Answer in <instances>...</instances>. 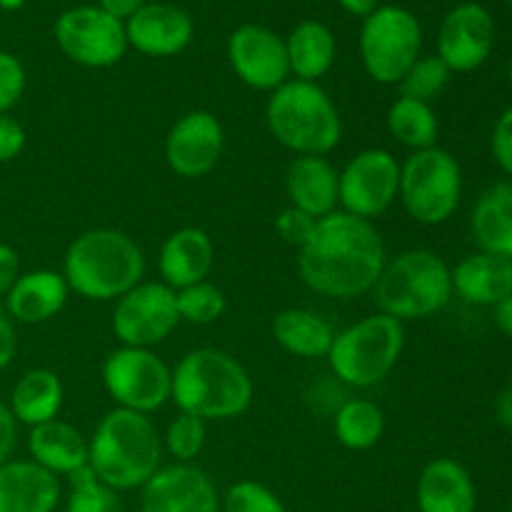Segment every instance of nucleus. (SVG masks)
Wrapping results in <instances>:
<instances>
[{"mask_svg": "<svg viewBox=\"0 0 512 512\" xmlns=\"http://www.w3.org/2000/svg\"><path fill=\"white\" fill-rule=\"evenodd\" d=\"M385 243L370 220L335 210L315 223L300 248L298 270L313 293L353 300L373 293L385 268Z\"/></svg>", "mask_w": 512, "mask_h": 512, "instance_id": "f257e3e1", "label": "nucleus"}, {"mask_svg": "<svg viewBox=\"0 0 512 512\" xmlns=\"http://www.w3.org/2000/svg\"><path fill=\"white\" fill-rule=\"evenodd\" d=\"M163 438L150 415L115 408L88 440V468L115 493L140 490L163 465Z\"/></svg>", "mask_w": 512, "mask_h": 512, "instance_id": "f03ea898", "label": "nucleus"}, {"mask_svg": "<svg viewBox=\"0 0 512 512\" xmlns=\"http://www.w3.org/2000/svg\"><path fill=\"white\" fill-rule=\"evenodd\" d=\"M145 253L128 233L90 228L65 250L63 278L70 293L85 300H118L143 283Z\"/></svg>", "mask_w": 512, "mask_h": 512, "instance_id": "7ed1b4c3", "label": "nucleus"}, {"mask_svg": "<svg viewBox=\"0 0 512 512\" xmlns=\"http://www.w3.org/2000/svg\"><path fill=\"white\" fill-rule=\"evenodd\" d=\"M253 378L218 348H195L173 368L170 400L200 420H233L253 405Z\"/></svg>", "mask_w": 512, "mask_h": 512, "instance_id": "20e7f679", "label": "nucleus"}, {"mask_svg": "<svg viewBox=\"0 0 512 512\" xmlns=\"http://www.w3.org/2000/svg\"><path fill=\"white\" fill-rule=\"evenodd\" d=\"M270 135L295 155H328L343 138V120L333 98L308 80H288L265 105Z\"/></svg>", "mask_w": 512, "mask_h": 512, "instance_id": "39448f33", "label": "nucleus"}, {"mask_svg": "<svg viewBox=\"0 0 512 512\" xmlns=\"http://www.w3.org/2000/svg\"><path fill=\"white\" fill-rule=\"evenodd\" d=\"M373 295L380 313L400 323L433 318L453 300V270L433 250H405L385 260Z\"/></svg>", "mask_w": 512, "mask_h": 512, "instance_id": "423d86ee", "label": "nucleus"}, {"mask_svg": "<svg viewBox=\"0 0 512 512\" xmlns=\"http://www.w3.org/2000/svg\"><path fill=\"white\" fill-rule=\"evenodd\" d=\"M403 348L405 325L390 315L375 313L335 333L325 358L340 383L373 388L398 365Z\"/></svg>", "mask_w": 512, "mask_h": 512, "instance_id": "0eeeda50", "label": "nucleus"}, {"mask_svg": "<svg viewBox=\"0 0 512 512\" xmlns=\"http://www.w3.org/2000/svg\"><path fill=\"white\" fill-rule=\"evenodd\" d=\"M398 198L415 223H448L463 200V168L458 158L438 145L410 153L400 163Z\"/></svg>", "mask_w": 512, "mask_h": 512, "instance_id": "6e6552de", "label": "nucleus"}, {"mask_svg": "<svg viewBox=\"0 0 512 512\" xmlns=\"http://www.w3.org/2000/svg\"><path fill=\"white\" fill-rule=\"evenodd\" d=\"M423 48V28L415 13L400 5H383L365 18L360 30V58L375 83L398 85Z\"/></svg>", "mask_w": 512, "mask_h": 512, "instance_id": "1a4fd4ad", "label": "nucleus"}, {"mask_svg": "<svg viewBox=\"0 0 512 512\" xmlns=\"http://www.w3.org/2000/svg\"><path fill=\"white\" fill-rule=\"evenodd\" d=\"M103 385L115 405L123 410L150 415L170 400L173 370L158 353L148 348H125L105 358Z\"/></svg>", "mask_w": 512, "mask_h": 512, "instance_id": "9d476101", "label": "nucleus"}, {"mask_svg": "<svg viewBox=\"0 0 512 512\" xmlns=\"http://www.w3.org/2000/svg\"><path fill=\"white\" fill-rule=\"evenodd\" d=\"M53 35L58 48L83 68H110L120 63L128 50L123 20L93 5L65 10L55 20Z\"/></svg>", "mask_w": 512, "mask_h": 512, "instance_id": "9b49d317", "label": "nucleus"}, {"mask_svg": "<svg viewBox=\"0 0 512 512\" xmlns=\"http://www.w3.org/2000/svg\"><path fill=\"white\" fill-rule=\"evenodd\" d=\"M180 323L175 290L165 283H140L115 300L113 333L125 348H153Z\"/></svg>", "mask_w": 512, "mask_h": 512, "instance_id": "f8f14e48", "label": "nucleus"}, {"mask_svg": "<svg viewBox=\"0 0 512 512\" xmlns=\"http://www.w3.org/2000/svg\"><path fill=\"white\" fill-rule=\"evenodd\" d=\"M400 163L390 150L368 148L340 170V205L343 213L373 223L398 198Z\"/></svg>", "mask_w": 512, "mask_h": 512, "instance_id": "ddd939ff", "label": "nucleus"}, {"mask_svg": "<svg viewBox=\"0 0 512 512\" xmlns=\"http://www.w3.org/2000/svg\"><path fill=\"white\" fill-rule=\"evenodd\" d=\"M228 60L233 73L255 90L273 93L290 78L285 40L265 25L235 28L228 38Z\"/></svg>", "mask_w": 512, "mask_h": 512, "instance_id": "4468645a", "label": "nucleus"}, {"mask_svg": "<svg viewBox=\"0 0 512 512\" xmlns=\"http://www.w3.org/2000/svg\"><path fill=\"white\" fill-rule=\"evenodd\" d=\"M225 130L210 110H190L175 120L165 138V163L175 175L195 180L215 170L223 158Z\"/></svg>", "mask_w": 512, "mask_h": 512, "instance_id": "2eb2a0df", "label": "nucleus"}, {"mask_svg": "<svg viewBox=\"0 0 512 512\" xmlns=\"http://www.w3.org/2000/svg\"><path fill=\"white\" fill-rule=\"evenodd\" d=\"M495 20L480 3H463L445 15L438 33V58L450 73H473L490 58Z\"/></svg>", "mask_w": 512, "mask_h": 512, "instance_id": "dca6fc26", "label": "nucleus"}, {"mask_svg": "<svg viewBox=\"0 0 512 512\" xmlns=\"http://www.w3.org/2000/svg\"><path fill=\"white\" fill-rule=\"evenodd\" d=\"M140 512H220V495L198 465L175 463L140 488Z\"/></svg>", "mask_w": 512, "mask_h": 512, "instance_id": "f3484780", "label": "nucleus"}, {"mask_svg": "<svg viewBox=\"0 0 512 512\" xmlns=\"http://www.w3.org/2000/svg\"><path fill=\"white\" fill-rule=\"evenodd\" d=\"M193 18L170 3H145L133 18L125 20L128 48L148 58H173L193 40Z\"/></svg>", "mask_w": 512, "mask_h": 512, "instance_id": "a211bd4d", "label": "nucleus"}, {"mask_svg": "<svg viewBox=\"0 0 512 512\" xmlns=\"http://www.w3.org/2000/svg\"><path fill=\"white\" fill-rule=\"evenodd\" d=\"M415 503L420 512H475L478 488L463 463L455 458H433L420 470Z\"/></svg>", "mask_w": 512, "mask_h": 512, "instance_id": "6ab92c4d", "label": "nucleus"}, {"mask_svg": "<svg viewBox=\"0 0 512 512\" xmlns=\"http://www.w3.org/2000/svg\"><path fill=\"white\" fill-rule=\"evenodd\" d=\"M290 205L315 220L335 213L340 205V170L325 155H298L285 175Z\"/></svg>", "mask_w": 512, "mask_h": 512, "instance_id": "aec40b11", "label": "nucleus"}, {"mask_svg": "<svg viewBox=\"0 0 512 512\" xmlns=\"http://www.w3.org/2000/svg\"><path fill=\"white\" fill-rule=\"evenodd\" d=\"M58 503V475L33 460H8L0 465V512H55Z\"/></svg>", "mask_w": 512, "mask_h": 512, "instance_id": "412c9836", "label": "nucleus"}, {"mask_svg": "<svg viewBox=\"0 0 512 512\" xmlns=\"http://www.w3.org/2000/svg\"><path fill=\"white\" fill-rule=\"evenodd\" d=\"M215 265V245L205 230L180 228L163 243L158 255L160 278L168 288L183 290L203 283Z\"/></svg>", "mask_w": 512, "mask_h": 512, "instance_id": "4be33fe9", "label": "nucleus"}, {"mask_svg": "<svg viewBox=\"0 0 512 512\" xmlns=\"http://www.w3.org/2000/svg\"><path fill=\"white\" fill-rule=\"evenodd\" d=\"M70 288L63 273L55 270H30L18 275L13 288L5 295V310L13 323L38 325L48 323L68 303Z\"/></svg>", "mask_w": 512, "mask_h": 512, "instance_id": "5701e85b", "label": "nucleus"}, {"mask_svg": "<svg viewBox=\"0 0 512 512\" xmlns=\"http://www.w3.org/2000/svg\"><path fill=\"white\" fill-rule=\"evenodd\" d=\"M453 270V295L468 305L493 308L512 293V260L493 253H470Z\"/></svg>", "mask_w": 512, "mask_h": 512, "instance_id": "b1692460", "label": "nucleus"}, {"mask_svg": "<svg viewBox=\"0 0 512 512\" xmlns=\"http://www.w3.org/2000/svg\"><path fill=\"white\" fill-rule=\"evenodd\" d=\"M30 460L53 475H73L88 468V440L65 420L35 425L28 435Z\"/></svg>", "mask_w": 512, "mask_h": 512, "instance_id": "393cba45", "label": "nucleus"}, {"mask_svg": "<svg viewBox=\"0 0 512 512\" xmlns=\"http://www.w3.org/2000/svg\"><path fill=\"white\" fill-rule=\"evenodd\" d=\"M470 233L478 250L512 260V180L480 193L470 213Z\"/></svg>", "mask_w": 512, "mask_h": 512, "instance_id": "a878e982", "label": "nucleus"}, {"mask_svg": "<svg viewBox=\"0 0 512 512\" xmlns=\"http://www.w3.org/2000/svg\"><path fill=\"white\" fill-rule=\"evenodd\" d=\"M63 400L65 390L58 375L48 368H35L28 370L13 385L8 408L13 413L15 423L35 428V425L50 423V420L58 418L60 408H63Z\"/></svg>", "mask_w": 512, "mask_h": 512, "instance_id": "bb28decb", "label": "nucleus"}, {"mask_svg": "<svg viewBox=\"0 0 512 512\" xmlns=\"http://www.w3.org/2000/svg\"><path fill=\"white\" fill-rule=\"evenodd\" d=\"M285 50H288V65L295 80L318 83V78H323L333 68L335 55H338V43H335L333 30L325 23L303 20L288 35Z\"/></svg>", "mask_w": 512, "mask_h": 512, "instance_id": "cd10ccee", "label": "nucleus"}, {"mask_svg": "<svg viewBox=\"0 0 512 512\" xmlns=\"http://www.w3.org/2000/svg\"><path fill=\"white\" fill-rule=\"evenodd\" d=\"M273 338L295 358H325L333 345L335 330L323 315L305 308L280 310L273 318Z\"/></svg>", "mask_w": 512, "mask_h": 512, "instance_id": "c85d7f7f", "label": "nucleus"}, {"mask_svg": "<svg viewBox=\"0 0 512 512\" xmlns=\"http://www.w3.org/2000/svg\"><path fill=\"white\" fill-rule=\"evenodd\" d=\"M335 438L343 448L370 450L380 443L385 433V413L378 403L368 398L345 400L333 418Z\"/></svg>", "mask_w": 512, "mask_h": 512, "instance_id": "c756f323", "label": "nucleus"}, {"mask_svg": "<svg viewBox=\"0 0 512 512\" xmlns=\"http://www.w3.org/2000/svg\"><path fill=\"white\" fill-rule=\"evenodd\" d=\"M385 123H388L390 135H393L400 145L413 150V153L415 150L435 148V145H438L440 123L430 103H420V100L403 98V95H400V98L388 108Z\"/></svg>", "mask_w": 512, "mask_h": 512, "instance_id": "7c9ffc66", "label": "nucleus"}, {"mask_svg": "<svg viewBox=\"0 0 512 512\" xmlns=\"http://www.w3.org/2000/svg\"><path fill=\"white\" fill-rule=\"evenodd\" d=\"M65 512H123V503L113 488L95 478L93 470L83 468L70 475Z\"/></svg>", "mask_w": 512, "mask_h": 512, "instance_id": "2f4dec72", "label": "nucleus"}, {"mask_svg": "<svg viewBox=\"0 0 512 512\" xmlns=\"http://www.w3.org/2000/svg\"><path fill=\"white\" fill-rule=\"evenodd\" d=\"M175 305H178L180 320L193 325H210L225 313L228 300L218 285L208 283H195L183 290H175Z\"/></svg>", "mask_w": 512, "mask_h": 512, "instance_id": "473e14b6", "label": "nucleus"}, {"mask_svg": "<svg viewBox=\"0 0 512 512\" xmlns=\"http://www.w3.org/2000/svg\"><path fill=\"white\" fill-rule=\"evenodd\" d=\"M450 68L438 58V55H425L413 63V68L405 73L398 88L403 98L420 100V103H433L450 83Z\"/></svg>", "mask_w": 512, "mask_h": 512, "instance_id": "72a5a7b5", "label": "nucleus"}, {"mask_svg": "<svg viewBox=\"0 0 512 512\" xmlns=\"http://www.w3.org/2000/svg\"><path fill=\"white\" fill-rule=\"evenodd\" d=\"M205 438H208L205 420L188 413H178V418H173L168 423L163 445L173 455L175 463H193L203 453Z\"/></svg>", "mask_w": 512, "mask_h": 512, "instance_id": "f704fd0d", "label": "nucleus"}, {"mask_svg": "<svg viewBox=\"0 0 512 512\" xmlns=\"http://www.w3.org/2000/svg\"><path fill=\"white\" fill-rule=\"evenodd\" d=\"M220 512H288V508L268 485L240 480L220 498Z\"/></svg>", "mask_w": 512, "mask_h": 512, "instance_id": "c9c22d12", "label": "nucleus"}, {"mask_svg": "<svg viewBox=\"0 0 512 512\" xmlns=\"http://www.w3.org/2000/svg\"><path fill=\"white\" fill-rule=\"evenodd\" d=\"M25 68L13 53L0 50V115H8L25 93Z\"/></svg>", "mask_w": 512, "mask_h": 512, "instance_id": "e433bc0d", "label": "nucleus"}, {"mask_svg": "<svg viewBox=\"0 0 512 512\" xmlns=\"http://www.w3.org/2000/svg\"><path fill=\"white\" fill-rule=\"evenodd\" d=\"M315 223H318V220H315L313 215L303 213V210L290 205V208H285L283 213L275 218V230H278V235L285 240V243L300 250L305 243H308L310 235H313Z\"/></svg>", "mask_w": 512, "mask_h": 512, "instance_id": "4c0bfd02", "label": "nucleus"}, {"mask_svg": "<svg viewBox=\"0 0 512 512\" xmlns=\"http://www.w3.org/2000/svg\"><path fill=\"white\" fill-rule=\"evenodd\" d=\"M490 153L498 168L512 178V105L498 115L490 133Z\"/></svg>", "mask_w": 512, "mask_h": 512, "instance_id": "58836bf2", "label": "nucleus"}, {"mask_svg": "<svg viewBox=\"0 0 512 512\" xmlns=\"http://www.w3.org/2000/svg\"><path fill=\"white\" fill-rule=\"evenodd\" d=\"M25 148V130L18 120L0 115V163H10Z\"/></svg>", "mask_w": 512, "mask_h": 512, "instance_id": "ea45409f", "label": "nucleus"}, {"mask_svg": "<svg viewBox=\"0 0 512 512\" xmlns=\"http://www.w3.org/2000/svg\"><path fill=\"white\" fill-rule=\"evenodd\" d=\"M20 275V258L18 250L10 248V245L0 243V298L8 295V290L13 288V283Z\"/></svg>", "mask_w": 512, "mask_h": 512, "instance_id": "a19ab883", "label": "nucleus"}, {"mask_svg": "<svg viewBox=\"0 0 512 512\" xmlns=\"http://www.w3.org/2000/svg\"><path fill=\"white\" fill-rule=\"evenodd\" d=\"M15 348H18V338H15L13 318L8 315L5 305H0V370L10 365L15 358Z\"/></svg>", "mask_w": 512, "mask_h": 512, "instance_id": "79ce46f5", "label": "nucleus"}, {"mask_svg": "<svg viewBox=\"0 0 512 512\" xmlns=\"http://www.w3.org/2000/svg\"><path fill=\"white\" fill-rule=\"evenodd\" d=\"M15 438H18V423H15L8 405L0 400V465L8 463L10 453L15 448Z\"/></svg>", "mask_w": 512, "mask_h": 512, "instance_id": "37998d69", "label": "nucleus"}, {"mask_svg": "<svg viewBox=\"0 0 512 512\" xmlns=\"http://www.w3.org/2000/svg\"><path fill=\"white\" fill-rule=\"evenodd\" d=\"M145 3H148V0H100V8H103L108 15H113V18L123 20L125 23V20L133 18Z\"/></svg>", "mask_w": 512, "mask_h": 512, "instance_id": "c03bdc74", "label": "nucleus"}, {"mask_svg": "<svg viewBox=\"0 0 512 512\" xmlns=\"http://www.w3.org/2000/svg\"><path fill=\"white\" fill-rule=\"evenodd\" d=\"M493 323L505 338L512 340V293L493 305Z\"/></svg>", "mask_w": 512, "mask_h": 512, "instance_id": "a18cd8bd", "label": "nucleus"}, {"mask_svg": "<svg viewBox=\"0 0 512 512\" xmlns=\"http://www.w3.org/2000/svg\"><path fill=\"white\" fill-rule=\"evenodd\" d=\"M495 418H498V423L503 425L505 430L512 433V383L498 395V400H495Z\"/></svg>", "mask_w": 512, "mask_h": 512, "instance_id": "49530a36", "label": "nucleus"}, {"mask_svg": "<svg viewBox=\"0 0 512 512\" xmlns=\"http://www.w3.org/2000/svg\"><path fill=\"white\" fill-rule=\"evenodd\" d=\"M350 15H358V18H368L375 8H378V0H338Z\"/></svg>", "mask_w": 512, "mask_h": 512, "instance_id": "de8ad7c7", "label": "nucleus"}, {"mask_svg": "<svg viewBox=\"0 0 512 512\" xmlns=\"http://www.w3.org/2000/svg\"><path fill=\"white\" fill-rule=\"evenodd\" d=\"M20 5H23V0H0V8L5 10H15L20 8Z\"/></svg>", "mask_w": 512, "mask_h": 512, "instance_id": "09e8293b", "label": "nucleus"}, {"mask_svg": "<svg viewBox=\"0 0 512 512\" xmlns=\"http://www.w3.org/2000/svg\"><path fill=\"white\" fill-rule=\"evenodd\" d=\"M508 78H510V88H512V55H510V68H508Z\"/></svg>", "mask_w": 512, "mask_h": 512, "instance_id": "8fccbe9b", "label": "nucleus"}, {"mask_svg": "<svg viewBox=\"0 0 512 512\" xmlns=\"http://www.w3.org/2000/svg\"><path fill=\"white\" fill-rule=\"evenodd\" d=\"M508 3H510V5H512V0H508Z\"/></svg>", "mask_w": 512, "mask_h": 512, "instance_id": "3c124183", "label": "nucleus"}]
</instances>
